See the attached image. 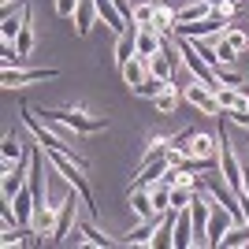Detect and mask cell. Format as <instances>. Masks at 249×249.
<instances>
[{"label": "cell", "instance_id": "cell-26", "mask_svg": "<svg viewBox=\"0 0 249 249\" xmlns=\"http://www.w3.org/2000/svg\"><path fill=\"white\" fill-rule=\"evenodd\" d=\"M164 86H167V82H160V78H156V74H149V78H145V82H142V86H138L134 93H138V97H149V101H153V97L160 93V89H164Z\"/></svg>", "mask_w": 249, "mask_h": 249}, {"label": "cell", "instance_id": "cell-27", "mask_svg": "<svg viewBox=\"0 0 249 249\" xmlns=\"http://www.w3.org/2000/svg\"><path fill=\"white\" fill-rule=\"evenodd\" d=\"M216 78H219L223 86H242V74H238V71H231L227 63H219V67H216Z\"/></svg>", "mask_w": 249, "mask_h": 249}, {"label": "cell", "instance_id": "cell-3", "mask_svg": "<svg viewBox=\"0 0 249 249\" xmlns=\"http://www.w3.org/2000/svg\"><path fill=\"white\" fill-rule=\"evenodd\" d=\"M45 78H60L56 67H4V89H19V86L30 82H45Z\"/></svg>", "mask_w": 249, "mask_h": 249}, {"label": "cell", "instance_id": "cell-15", "mask_svg": "<svg viewBox=\"0 0 249 249\" xmlns=\"http://www.w3.org/2000/svg\"><path fill=\"white\" fill-rule=\"evenodd\" d=\"M130 208H134V216L138 219H149L156 216V208H153V197H149V186H130Z\"/></svg>", "mask_w": 249, "mask_h": 249}, {"label": "cell", "instance_id": "cell-10", "mask_svg": "<svg viewBox=\"0 0 249 249\" xmlns=\"http://www.w3.org/2000/svg\"><path fill=\"white\" fill-rule=\"evenodd\" d=\"M93 4H97V15H101V19H104V26H108V30L123 34L126 26H130V22L123 19V11L115 8V0H93Z\"/></svg>", "mask_w": 249, "mask_h": 249}, {"label": "cell", "instance_id": "cell-1", "mask_svg": "<svg viewBox=\"0 0 249 249\" xmlns=\"http://www.w3.org/2000/svg\"><path fill=\"white\" fill-rule=\"evenodd\" d=\"M34 112L45 115V123L67 126V130H74V134H97V130H104V119L86 115L82 108H34Z\"/></svg>", "mask_w": 249, "mask_h": 249}, {"label": "cell", "instance_id": "cell-8", "mask_svg": "<svg viewBox=\"0 0 249 249\" xmlns=\"http://www.w3.org/2000/svg\"><path fill=\"white\" fill-rule=\"evenodd\" d=\"M56 216H60V205H41L34 212V234L45 242V234H56Z\"/></svg>", "mask_w": 249, "mask_h": 249}, {"label": "cell", "instance_id": "cell-22", "mask_svg": "<svg viewBox=\"0 0 249 249\" xmlns=\"http://www.w3.org/2000/svg\"><path fill=\"white\" fill-rule=\"evenodd\" d=\"M153 15H156V0H142V4H134V26H153Z\"/></svg>", "mask_w": 249, "mask_h": 249}, {"label": "cell", "instance_id": "cell-5", "mask_svg": "<svg viewBox=\"0 0 249 249\" xmlns=\"http://www.w3.org/2000/svg\"><path fill=\"white\" fill-rule=\"evenodd\" d=\"M231 223H234V216H231L223 205H216L212 208V219H208V231H205V246H219L223 234L231 231Z\"/></svg>", "mask_w": 249, "mask_h": 249}, {"label": "cell", "instance_id": "cell-29", "mask_svg": "<svg viewBox=\"0 0 249 249\" xmlns=\"http://www.w3.org/2000/svg\"><path fill=\"white\" fill-rule=\"evenodd\" d=\"M227 115H231L238 126H249V108H234V112H227Z\"/></svg>", "mask_w": 249, "mask_h": 249}, {"label": "cell", "instance_id": "cell-14", "mask_svg": "<svg viewBox=\"0 0 249 249\" xmlns=\"http://www.w3.org/2000/svg\"><path fill=\"white\" fill-rule=\"evenodd\" d=\"M134 52H138V26H134V22H130V26H126L123 34H119V41H115V63L123 67V63L130 60Z\"/></svg>", "mask_w": 249, "mask_h": 249}, {"label": "cell", "instance_id": "cell-25", "mask_svg": "<svg viewBox=\"0 0 249 249\" xmlns=\"http://www.w3.org/2000/svg\"><path fill=\"white\" fill-rule=\"evenodd\" d=\"M223 41H227L234 52H246V49H249V37L238 30V26H227V30H223Z\"/></svg>", "mask_w": 249, "mask_h": 249}, {"label": "cell", "instance_id": "cell-17", "mask_svg": "<svg viewBox=\"0 0 249 249\" xmlns=\"http://www.w3.org/2000/svg\"><path fill=\"white\" fill-rule=\"evenodd\" d=\"M178 97H182V89H178L175 82H167L164 89L153 97V108H156L160 115H171V112H175V104H178Z\"/></svg>", "mask_w": 249, "mask_h": 249}, {"label": "cell", "instance_id": "cell-16", "mask_svg": "<svg viewBox=\"0 0 249 249\" xmlns=\"http://www.w3.org/2000/svg\"><path fill=\"white\" fill-rule=\"evenodd\" d=\"M212 15V0H190L175 11V22H197V19H208Z\"/></svg>", "mask_w": 249, "mask_h": 249}, {"label": "cell", "instance_id": "cell-20", "mask_svg": "<svg viewBox=\"0 0 249 249\" xmlns=\"http://www.w3.org/2000/svg\"><path fill=\"white\" fill-rule=\"evenodd\" d=\"M219 246H227V249L249 246V223H231V231L223 234V242H219Z\"/></svg>", "mask_w": 249, "mask_h": 249}, {"label": "cell", "instance_id": "cell-2", "mask_svg": "<svg viewBox=\"0 0 249 249\" xmlns=\"http://www.w3.org/2000/svg\"><path fill=\"white\" fill-rule=\"evenodd\" d=\"M178 89H182V101H190L201 115H216V119L223 115V104L216 101V89H208L205 82H197V78H194L190 86H178Z\"/></svg>", "mask_w": 249, "mask_h": 249}, {"label": "cell", "instance_id": "cell-13", "mask_svg": "<svg viewBox=\"0 0 249 249\" xmlns=\"http://www.w3.org/2000/svg\"><path fill=\"white\" fill-rule=\"evenodd\" d=\"M119 71H123V82L130 86V89H138V86H142V82L149 78V63L142 60V56H130V60H126L123 67H119Z\"/></svg>", "mask_w": 249, "mask_h": 249}, {"label": "cell", "instance_id": "cell-6", "mask_svg": "<svg viewBox=\"0 0 249 249\" xmlns=\"http://www.w3.org/2000/svg\"><path fill=\"white\" fill-rule=\"evenodd\" d=\"M171 246H175V249L197 246V234H194V212H190V208H178V219H175V234H171Z\"/></svg>", "mask_w": 249, "mask_h": 249}, {"label": "cell", "instance_id": "cell-7", "mask_svg": "<svg viewBox=\"0 0 249 249\" xmlns=\"http://www.w3.org/2000/svg\"><path fill=\"white\" fill-rule=\"evenodd\" d=\"M0 156H4V171H11V167L19 164V160H26V145H22V138L15 134V130H8V134H4Z\"/></svg>", "mask_w": 249, "mask_h": 249}, {"label": "cell", "instance_id": "cell-23", "mask_svg": "<svg viewBox=\"0 0 249 249\" xmlns=\"http://www.w3.org/2000/svg\"><path fill=\"white\" fill-rule=\"evenodd\" d=\"M15 45H19V52H22V56H30V52H34V26H30V8H26V22H22V30H19V37H15Z\"/></svg>", "mask_w": 249, "mask_h": 249}, {"label": "cell", "instance_id": "cell-24", "mask_svg": "<svg viewBox=\"0 0 249 249\" xmlns=\"http://www.w3.org/2000/svg\"><path fill=\"white\" fill-rule=\"evenodd\" d=\"M0 63H4V67H26V56L19 52L15 41H4V56H0Z\"/></svg>", "mask_w": 249, "mask_h": 249}, {"label": "cell", "instance_id": "cell-11", "mask_svg": "<svg viewBox=\"0 0 249 249\" xmlns=\"http://www.w3.org/2000/svg\"><path fill=\"white\" fill-rule=\"evenodd\" d=\"M216 101L223 104V112H234V108H249V97L242 93V86H216Z\"/></svg>", "mask_w": 249, "mask_h": 249}, {"label": "cell", "instance_id": "cell-30", "mask_svg": "<svg viewBox=\"0 0 249 249\" xmlns=\"http://www.w3.org/2000/svg\"><path fill=\"white\" fill-rule=\"evenodd\" d=\"M242 197H249V167H242Z\"/></svg>", "mask_w": 249, "mask_h": 249}, {"label": "cell", "instance_id": "cell-12", "mask_svg": "<svg viewBox=\"0 0 249 249\" xmlns=\"http://www.w3.org/2000/svg\"><path fill=\"white\" fill-rule=\"evenodd\" d=\"M97 19H101V15H97L93 0H78V8H74V30H78V37H86V34L93 30Z\"/></svg>", "mask_w": 249, "mask_h": 249}, {"label": "cell", "instance_id": "cell-4", "mask_svg": "<svg viewBox=\"0 0 249 249\" xmlns=\"http://www.w3.org/2000/svg\"><path fill=\"white\" fill-rule=\"evenodd\" d=\"M231 22L227 19H219L216 11L208 15V19H197V22H175V30L171 34H178V37H212V34H223Z\"/></svg>", "mask_w": 249, "mask_h": 249}, {"label": "cell", "instance_id": "cell-28", "mask_svg": "<svg viewBox=\"0 0 249 249\" xmlns=\"http://www.w3.org/2000/svg\"><path fill=\"white\" fill-rule=\"evenodd\" d=\"M74 8H78V0H56V15H63V19H71Z\"/></svg>", "mask_w": 249, "mask_h": 249}, {"label": "cell", "instance_id": "cell-18", "mask_svg": "<svg viewBox=\"0 0 249 249\" xmlns=\"http://www.w3.org/2000/svg\"><path fill=\"white\" fill-rule=\"evenodd\" d=\"M74 234H82V238H74V242H82V246H115V238H108V234H101V231L93 227V223H78V231Z\"/></svg>", "mask_w": 249, "mask_h": 249}, {"label": "cell", "instance_id": "cell-31", "mask_svg": "<svg viewBox=\"0 0 249 249\" xmlns=\"http://www.w3.org/2000/svg\"><path fill=\"white\" fill-rule=\"evenodd\" d=\"M246 149H249V145H246Z\"/></svg>", "mask_w": 249, "mask_h": 249}, {"label": "cell", "instance_id": "cell-9", "mask_svg": "<svg viewBox=\"0 0 249 249\" xmlns=\"http://www.w3.org/2000/svg\"><path fill=\"white\" fill-rule=\"evenodd\" d=\"M160 41H164V34L156 30V26H138V52L134 56H142V60L156 56V52H160Z\"/></svg>", "mask_w": 249, "mask_h": 249}, {"label": "cell", "instance_id": "cell-21", "mask_svg": "<svg viewBox=\"0 0 249 249\" xmlns=\"http://www.w3.org/2000/svg\"><path fill=\"white\" fill-rule=\"evenodd\" d=\"M153 26H156V30H160V34H171V30H175V11L167 8V4H156Z\"/></svg>", "mask_w": 249, "mask_h": 249}, {"label": "cell", "instance_id": "cell-19", "mask_svg": "<svg viewBox=\"0 0 249 249\" xmlns=\"http://www.w3.org/2000/svg\"><path fill=\"white\" fill-rule=\"evenodd\" d=\"M22 22H26V8L15 11V15H4V22H0V37H4V41H15L19 30H22Z\"/></svg>", "mask_w": 249, "mask_h": 249}]
</instances>
